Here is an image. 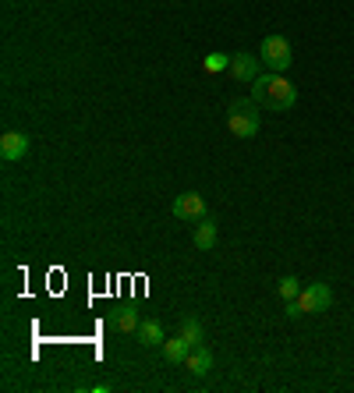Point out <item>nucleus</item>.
Instances as JSON below:
<instances>
[{
    "label": "nucleus",
    "mask_w": 354,
    "mask_h": 393,
    "mask_svg": "<svg viewBox=\"0 0 354 393\" xmlns=\"http://www.w3.org/2000/svg\"><path fill=\"white\" fill-rule=\"evenodd\" d=\"M252 99L266 106V110H290L294 106V86L283 75H259L252 82Z\"/></svg>",
    "instance_id": "obj_1"
},
{
    "label": "nucleus",
    "mask_w": 354,
    "mask_h": 393,
    "mask_svg": "<svg viewBox=\"0 0 354 393\" xmlns=\"http://www.w3.org/2000/svg\"><path fill=\"white\" fill-rule=\"evenodd\" d=\"M256 99H238V103H231V110H227V131L234 135V138H256L259 135V113H256Z\"/></svg>",
    "instance_id": "obj_2"
},
{
    "label": "nucleus",
    "mask_w": 354,
    "mask_h": 393,
    "mask_svg": "<svg viewBox=\"0 0 354 393\" xmlns=\"http://www.w3.org/2000/svg\"><path fill=\"white\" fill-rule=\"evenodd\" d=\"M330 305H333V291H330V284L319 280V284L301 287V295L287 301V315L298 319V315H308V312H323V308H330Z\"/></svg>",
    "instance_id": "obj_3"
},
{
    "label": "nucleus",
    "mask_w": 354,
    "mask_h": 393,
    "mask_svg": "<svg viewBox=\"0 0 354 393\" xmlns=\"http://www.w3.org/2000/svg\"><path fill=\"white\" fill-rule=\"evenodd\" d=\"M259 61H263L269 71L283 75L290 68V61H294V50H290V43L283 36H266L263 46H259Z\"/></svg>",
    "instance_id": "obj_4"
},
{
    "label": "nucleus",
    "mask_w": 354,
    "mask_h": 393,
    "mask_svg": "<svg viewBox=\"0 0 354 393\" xmlns=\"http://www.w3.org/2000/svg\"><path fill=\"white\" fill-rule=\"evenodd\" d=\"M174 216L184 220V223H198L206 216V198L198 192H184V195L174 198Z\"/></svg>",
    "instance_id": "obj_5"
},
{
    "label": "nucleus",
    "mask_w": 354,
    "mask_h": 393,
    "mask_svg": "<svg viewBox=\"0 0 354 393\" xmlns=\"http://www.w3.org/2000/svg\"><path fill=\"white\" fill-rule=\"evenodd\" d=\"M0 156H4L7 163L25 160V156H29V135H25V131H4V135H0Z\"/></svg>",
    "instance_id": "obj_6"
},
{
    "label": "nucleus",
    "mask_w": 354,
    "mask_h": 393,
    "mask_svg": "<svg viewBox=\"0 0 354 393\" xmlns=\"http://www.w3.org/2000/svg\"><path fill=\"white\" fill-rule=\"evenodd\" d=\"M231 75L238 82H256L259 78V57H252V53H231Z\"/></svg>",
    "instance_id": "obj_7"
},
{
    "label": "nucleus",
    "mask_w": 354,
    "mask_h": 393,
    "mask_svg": "<svg viewBox=\"0 0 354 393\" xmlns=\"http://www.w3.org/2000/svg\"><path fill=\"white\" fill-rule=\"evenodd\" d=\"M184 369L191 372V376H209V369H213V351L206 347V344H195L191 351H188V358H184Z\"/></svg>",
    "instance_id": "obj_8"
},
{
    "label": "nucleus",
    "mask_w": 354,
    "mask_h": 393,
    "mask_svg": "<svg viewBox=\"0 0 354 393\" xmlns=\"http://www.w3.org/2000/svg\"><path fill=\"white\" fill-rule=\"evenodd\" d=\"M216 234H220V227H216V220H209V216H202V220L195 223V230H191V245H195L198 252H209V248L216 245Z\"/></svg>",
    "instance_id": "obj_9"
},
{
    "label": "nucleus",
    "mask_w": 354,
    "mask_h": 393,
    "mask_svg": "<svg viewBox=\"0 0 354 393\" xmlns=\"http://www.w3.org/2000/svg\"><path fill=\"white\" fill-rule=\"evenodd\" d=\"M110 330H117V333H138V326H142V315L135 312V308H117V312H110Z\"/></svg>",
    "instance_id": "obj_10"
},
{
    "label": "nucleus",
    "mask_w": 354,
    "mask_h": 393,
    "mask_svg": "<svg viewBox=\"0 0 354 393\" xmlns=\"http://www.w3.org/2000/svg\"><path fill=\"white\" fill-rule=\"evenodd\" d=\"M135 337H138L142 347H163V340H167V337H163V326H160L156 319H142V326H138Z\"/></svg>",
    "instance_id": "obj_11"
},
{
    "label": "nucleus",
    "mask_w": 354,
    "mask_h": 393,
    "mask_svg": "<svg viewBox=\"0 0 354 393\" xmlns=\"http://www.w3.org/2000/svg\"><path fill=\"white\" fill-rule=\"evenodd\" d=\"M188 351H191V344L177 333L171 340H163V358L171 362V365H184V358H188Z\"/></svg>",
    "instance_id": "obj_12"
},
{
    "label": "nucleus",
    "mask_w": 354,
    "mask_h": 393,
    "mask_svg": "<svg viewBox=\"0 0 354 393\" xmlns=\"http://www.w3.org/2000/svg\"><path fill=\"white\" fill-rule=\"evenodd\" d=\"M181 337L195 347V344H202L206 337H202V322L195 319V315H188V319H181Z\"/></svg>",
    "instance_id": "obj_13"
},
{
    "label": "nucleus",
    "mask_w": 354,
    "mask_h": 393,
    "mask_svg": "<svg viewBox=\"0 0 354 393\" xmlns=\"http://www.w3.org/2000/svg\"><path fill=\"white\" fill-rule=\"evenodd\" d=\"M202 68H206L209 75H220V71H231V53H206V61H202Z\"/></svg>",
    "instance_id": "obj_14"
},
{
    "label": "nucleus",
    "mask_w": 354,
    "mask_h": 393,
    "mask_svg": "<svg viewBox=\"0 0 354 393\" xmlns=\"http://www.w3.org/2000/svg\"><path fill=\"white\" fill-rule=\"evenodd\" d=\"M276 291H280V297L290 301V297L301 295V280H298V277H280V280H276Z\"/></svg>",
    "instance_id": "obj_15"
}]
</instances>
